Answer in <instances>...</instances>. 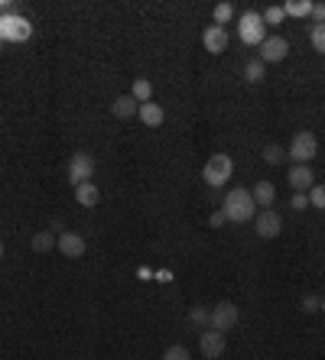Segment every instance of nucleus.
I'll use <instances>...</instances> for the list:
<instances>
[{
  "label": "nucleus",
  "mask_w": 325,
  "mask_h": 360,
  "mask_svg": "<svg viewBox=\"0 0 325 360\" xmlns=\"http://www.w3.org/2000/svg\"><path fill=\"white\" fill-rule=\"evenodd\" d=\"M234 20V4H215V26H224V23H231Z\"/></svg>",
  "instance_id": "nucleus-24"
},
{
  "label": "nucleus",
  "mask_w": 325,
  "mask_h": 360,
  "mask_svg": "<svg viewBox=\"0 0 325 360\" xmlns=\"http://www.w3.org/2000/svg\"><path fill=\"white\" fill-rule=\"evenodd\" d=\"M267 78V65L260 59H250L248 65H244V82L248 84H260Z\"/></svg>",
  "instance_id": "nucleus-19"
},
{
  "label": "nucleus",
  "mask_w": 325,
  "mask_h": 360,
  "mask_svg": "<svg viewBox=\"0 0 325 360\" xmlns=\"http://www.w3.org/2000/svg\"><path fill=\"white\" fill-rule=\"evenodd\" d=\"M312 20H316V23H325V0L312 4Z\"/></svg>",
  "instance_id": "nucleus-31"
},
{
  "label": "nucleus",
  "mask_w": 325,
  "mask_h": 360,
  "mask_svg": "<svg viewBox=\"0 0 325 360\" xmlns=\"http://www.w3.org/2000/svg\"><path fill=\"white\" fill-rule=\"evenodd\" d=\"M33 36V23L20 13H7L0 17V42H26Z\"/></svg>",
  "instance_id": "nucleus-5"
},
{
  "label": "nucleus",
  "mask_w": 325,
  "mask_h": 360,
  "mask_svg": "<svg viewBox=\"0 0 325 360\" xmlns=\"http://www.w3.org/2000/svg\"><path fill=\"white\" fill-rule=\"evenodd\" d=\"M234 172V160L228 156V153H215L212 160L205 162V169H202V179H205L208 188H222L228 179H231Z\"/></svg>",
  "instance_id": "nucleus-3"
},
{
  "label": "nucleus",
  "mask_w": 325,
  "mask_h": 360,
  "mask_svg": "<svg viewBox=\"0 0 325 360\" xmlns=\"http://www.w3.org/2000/svg\"><path fill=\"white\" fill-rule=\"evenodd\" d=\"M283 160H286V150H283L280 143H270V146H264V162H267V166H280Z\"/></svg>",
  "instance_id": "nucleus-22"
},
{
  "label": "nucleus",
  "mask_w": 325,
  "mask_h": 360,
  "mask_svg": "<svg viewBox=\"0 0 325 360\" xmlns=\"http://www.w3.org/2000/svg\"><path fill=\"white\" fill-rule=\"evenodd\" d=\"M238 39L244 46H260L267 39V26H264V17L257 13V10H248V13H241L238 20Z\"/></svg>",
  "instance_id": "nucleus-4"
},
{
  "label": "nucleus",
  "mask_w": 325,
  "mask_h": 360,
  "mask_svg": "<svg viewBox=\"0 0 325 360\" xmlns=\"http://www.w3.org/2000/svg\"><path fill=\"white\" fill-rule=\"evenodd\" d=\"M7 13H13V4H10V0H0V17H7Z\"/></svg>",
  "instance_id": "nucleus-33"
},
{
  "label": "nucleus",
  "mask_w": 325,
  "mask_h": 360,
  "mask_svg": "<svg viewBox=\"0 0 325 360\" xmlns=\"http://www.w3.org/2000/svg\"><path fill=\"white\" fill-rule=\"evenodd\" d=\"M286 182H290L293 192H302V195H306L309 188L316 185V172H312L309 166H293L290 176H286Z\"/></svg>",
  "instance_id": "nucleus-13"
},
{
  "label": "nucleus",
  "mask_w": 325,
  "mask_h": 360,
  "mask_svg": "<svg viewBox=\"0 0 325 360\" xmlns=\"http://www.w3.org/2000/svg\"><path fill=\"white\" fill-rule=\"evenodd\" d=\"M254 231L260 240H276L283 231V221L280 214H276L274 208H264V211H257V218H254Z\"/></svg>",
  "instance_id": "nucleus-8"
},
{
  "label": "nucleus",
  "mask_w": 325,
  "mask_h": 360,
  "mask_svg": "<svg viewBox=\"0 0 325 360\" xmlns=\"http://www.w3.org/2000/svg\"><path fill=\"white\" fill-rule=\"evenodd\" d=\"M222 211L224 218L231 221V224H248V221L257 218V205H254V195L248 192V188H231V192L224 195L222 201Z\"/></svg>",
  "instance_id": "nucleus-1"
},
{
  "label": "nucleus",
  "mask_w": 325,
  "mask_h": 360,
  "mask_svg": "<svg viewBox=\"0 0 325 360\" xmlns=\"http://www.w3.org/2000/svg\"><path fill=\"white\" fill-rule=\"evenodd\" d=\"M238 319H241V309L234 302H218L215 309H208V328L222 331V335H228L238 325Z\"/></svg>",
  "instance_id": "nucleus-6"
},
{
  "label": "nucleus",
  "mask_w": 325,
  "mask_h": 360,
  "mask_svg": "<svg viewBox=\"0 0 325 360\" xmlns=\"http://www.w3.org/2000/svg\"><path fill=\"white\" fill-rule=\"evenodd\" d=\"M309 42H312V49H316L319 56H325V23H312V30H309Z\"/></svg>",
  "instance_id": "nucleus-23"
},
{
  "label": "nucleus",
  "mask_w": 325,
  "mask_h": 360,
  "mask_svg": "<svg viewBox=\"0 0 325 360\" xmlns=\"http://www.w3.org/2000/svg\"><path fill=\"white\" fill-rule=\"evenodd\" d=\"M91 176H94V156H91V153H85V150L72 153V160H69V182L78 188V185L91 182Z\"/></svg>",
  "instance_id": "nucleus-7"
},
{
  "label": "nucleus",
  "mask_w": 325,
  "mask_h": 360,
  "mask_svg": "<svg viewBox=\"0 0 325 360\" xmlns=\"http://www.w3.org/2000/svg\"><path fill=\"white\" fill-rule=\"evenodd\" d=\"M75 201L82 205V208H94L98 201H101V192H98V185L94 182H85L75 188Z\"/></svg>",
  "instance_id": "nucleus-17"
},
{
  "label": "nucleus",
  "mask_w": 325,
  "mask_h": 360,
  "mask_svg": "<svg viewBox=\"0 0 325 360\" xmlns=\"http://www.w3.org/2000/svg\"><path fill=\"white\" fill-rule=\"evenodd\" d=\"M202 46H205L212 56H222L224 49H228V30L224 26H208L205 33H202Z\"/></svg>",
  "instance_id": "nucleus-12"
},
{
  "label": "nucleus",
  "mask_w": 325,
  "mask_h": 360,
  "mask_svg": "<svg viewBox=\"0 0 325 360\" xmlns=\"http://www.w3.org/2000/svg\"><path fill=\"white\" fill-rule=\"evenodd\" d=\"M322 311H325V299H322Z\"/></svg>",
  "instance_id": "nucleus-36"
},
{
  "label": "nucleus",
  "mask_w": 325,
  "mask_h": 360,
  "mask_svg": "<svg viewBox=\"0 0 325 360\" xmlns=\"http://www.w3.org/2000/svg\"><path fill=\"white\" fill-rule=\"evenodd\" d=\"M111 114L117 120H130V117H137L140 114V104L134 101V94H120V98L111 101Z\"/></svg>",
  "instance_id": "nucleus-14"
},
{
  "label": "nucleus",
  "mask_w": 325,
  "mask_h": 360,
  "mask_svg": "<svg viewBox=\"0 0 325 360\" xmlns=\"http://www.w3.org/2000/svg\"><path fill=\"white\" fill-rule=\"evenodd\" d=\"M130 94H134V101H137V104H146V101L153 98V84L146 82V78H137V82H134V88H130Z\"/></svg>",
  "instance_id": "nucleus-21"
},
{
  "label": "nucleus",
  "mask_w": 325,
  "mask_h": 360,
  "mask_svg": "<svg viewBox=\"0 0 325 360\" xmlns=\"http://www.w3.org/2000/svg\"><path fill=\"white\" fill-rule=\"evenodd\" d=\"M260 17H264V26H283V20H286V13H283V7H280V4H274V7H267L264 13H260Z\"/></svg>",
  "instance_id": "nucleus-25"
},
{
  "label": "nucleus",
  "mask_w": 325,
  "mask_h": 360,
  "mask_svg": "<svg viewBox=\"0 0 325 360\" xmlns=\"http://www.w3.org/2000/svg\"><path fill=\"white\" fill-rule=\"evenodd\" d=\"M286 156L293 160V166H309V162L319 156V140H316V134H309V130H300V134L290 140V146H286Z\"/></svg>",
  "instance_id": "nucleus-2"
},
{
  "label": "nucleus",
  "mask_w": 325,
  "mask_h": 360,
  "mask_svg": "<svg viewBox=\"0 0 325 360\" xmlns=\"http://www.w3.org/2000/svg\"><path fill=\"white\" fill-rule=\"evenodd\" d=\"M56 240H59V237L52 234V231H39V234H33V250L49 253V250H56Z\"/></svg>",
  "instance_id": "nucleus-20"
},
{
  "label": "nucleus",
  "mask_w": 325,
  "mask_h": 360,
  "mask_svg": "<svg viewBox=\"0 0 325 360\" xmlns=\"http://www.w3.org/2000/svg\"><path fill=\"white\" fill-rule=\"evenodd\" d=\"M56 247H59L62 257H69V260H82L88 250V243L82 234H75V231H62L59 240H56Z\"/></svg>",
  "instance_id": "nucleus-11"
},
{
  "label": "nucleus",
  "mask_w": 325,
  "mask_h": 360,
  "mask_svg": "<svg viewBox=\"0 0 325 360\" xmlns=\"http://www.w3.org/2000/svg\"><path fill=\"white\" fill-rule=\"evenodd\" d=\"M302 311H309V315H316V311H322V299L309 292L306 299H302Z\"/></svg>",
  "instance_id": "nucleus-29"
},
{
  "label": "nucleus",
  "mask_w": 325,
  "mask_h": 360,
  "mask_svg": "<svg viewBox=\"0 0 325 360\" xmlns=\"http://www.w3.org/2000/svg\"><path fill=\"white\" fill-rule=\"evenodd\" d=\"M224 335L222 331H215V328H205L202 335H198V351H202V357L205 360H218L224 354Z\"/></svg>",
  "instance_id": "nucleus-10"
},
{
  "label": "nucleus",
  "mask_w": 325,
  "mask_h": 360,
  "mask_svg": "<svg viewBox=\"0 0 325 360\" xmlns=\"http://www.w3.org/2000/svg\"><path fill=\"white\" fill-rule=\"evenodd\" d=\"M189 321H192L196 328H205L208 325V309L205 305H196V309L189 311Z\"/></svg>",
  "instance_id": "nucleus-28"
},
{
  "label": "nucleus",
  "mask_w": 325,
  "mask_h": 360,
  "mask_svg": "<svg viewBox=\"0 0 325 360\" xmlns=\"http://www.w3.org/2000/svg\"><path fill=\"white\" fill-rule=\"evenodd\" d=\"M257 59L264 62V65H274V62H283L286 56H290V42L283 39V36H270V39H264L260 46H257Z\"/></svg>",
  "instance_id": "nucleus-9"
},
{
  "label": "nucleus",
  "mask_w": 325,
  "mask_h": 360,
  "mask_svg": "<svg viewBox=\"0 0 325 360\" xmlns=\"http://www.w3.org/2000/svg\"><path fill=\"white\" fill-rule=\"evenodd\" d=\"M309 205H312V208H319V211H325V185H312V188H309Z\"/></svg>",
  "instance_id": "nucleus-26"
},
{
  "label": "nucleus",
  "mask_w": 325,
  "mask_h": 360,
  "mask_svg": "<svg viewBox=\"0 0 325 360\" xmlns=\"http://www.w3.org/2000/svg\"><path fill=\"white\" fill-rule=\"evenodd\" d=\"M162 360H192V354H189V347H182V344H172V347H166Z\"/></svg>",
  "instance_id": "nucleus-27"
},
{
  "label": "nucleus",
  "mask_w": 325,
  "mask_h": 360,
  "mask_svg": "<svg viewBox=\"0 0 325 360\" xmlns=\"http://www.w3.org/2000/svg\"><path fill=\"white\" fill-rule=\"evenodd\" d=\"M283 13L286 17H312V0H286V4H280Z\"/></svg>",
  "instance_id": "nucleus-18"
},
{
  "label": "nucleus",
  "mask_w": 325,
  "mask_h": 360,
  "mask_svg": "<svg viewBox=\"0 0 325 360\" xmlns=\"http://www.w3.org/2000/svg\"><path fill=\"white\" fill-rule=\"evenodd\" d=\"M4 46H7V42H0V49H4Z\"/></svg>",
  "instance_id": "nucleus-35"
},
{
  "label": "nucleus",
  "mask_w": 325,
  "mask_h": 360,
  "mask_svg": "<svg viewBox=\"0 0 325 360\" xmlns=\"http://www.w3.org/2000/svg\"><path fill=\"white\" fill-rule=\"evenodd\" d=\"M290 208H293V211H302V208H309V195H302V192H293V198H290Z\"/></svg>",
  "instance_id": "nucleus-30"
},
{
  "label": "nucleus",
  "mask_w": 325,
  "mask_h": 360,
  "mask_svg": "<svg viewBox=\"0 0 325 360\" xmlns=\"http://www.w3.org/2000/svg\"><path fill=\"white\" fill-rule=\"evenodd\" d=\"M250 195H254V205H257V208L264 211V208H270V205H274L276 188H274V182H270V179H260V182L250 188Z\"/></svg>",
  "instance_id": "nucleus-15"
},
{
  "label": "nucleus",
  "mask_w": 325,
  "mask_h": 360,
  "mask_svg": "<svg viewBox=\"0 0 325 360\" xmlns=\"http://www.w3.org/2000/svg\"><path fill=\"white\" fill-rule=\"evenodd\" d=\"M224 221H228V218H224V211H212V218H208V224H212V227H222Z\"/></svg>",
  "instance_id": "nucleus-32"
},
{
  "label": "nucleus",
  "mask_w": 325,
  "mask_h": 360,
  "mask_svg": "<svg viewBox=\"0 0 325 360\" xmlns=\"http://www.w3.org/2000/svg\"><path fill=\"white\" fill-rule=\"evenodd\" d=\"M140 120H144V127H162V120H166V110L156 104V101H146V104H140Z\"/></svg>",
  "instance_id": "nucleus-16"
},
{
  "label": "nucleus",
  "mask_w": 325,
  "mask_h": 360,
  "mask_svg": "<svg viewBox=\"0 0 325 360\" xmlns=\"http://www.w3.org/2000/svg\"><path fill=\"white\" fill-rule=\"evenodd\" d=\"M4 253H7V247H4V240H0V260H4Z\"/></svg>",
  "instance_id": "nucleus-34"
}]
</instances>
